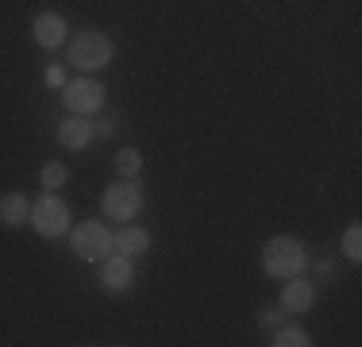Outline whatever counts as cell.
<instances>
[{
  "label": "cell",
  "mask_w": 362,
  "mask_h": 347,
  "mask_svg": "<svg viewBox=\"0 0 362 347\" xmlns=\"http://www.w3.org/2000/svg\"><path fill=\"white\" fill-rule=\"evenodd\" d=\"M308 266V251L293 236H270L262 247V271L270 278H293Z\"/></svg>",
  "instance_id": "obj_1"
},
{
  "label": "cell",
  "mask_w": 362,
  "mask_h": 347,
  "mask_svg": "<svg viewBox=\"0 0 362 347\" xmlns=\"http://www.w3.org/2000/svg\"><path fill=\"white\" fill-rule=\"evenodd\" d=\"M66 58L85 69V74H93V69H105L112 62V39L105 31H81L70 39V50H66Z\"/></svg>",
  "instance_id": "obj_2"
},
{
  "label": "cell",
  "mask_w": 362,
  "mask_h": 347,
  "mask_svg": "<svg viewBox=\"0 0 362 347\" xmlns=\"http://www.w3.org/2000/svg\"><path fill=\"white\" fill-rule=\"evenodd\" d=\"M70 247H74L77 258H85V263H105L112 251H116V239H112V232L105 224L85 220L70 232Z\"/></svg>",
  "instance_id": "obj_3"
},
{
  "label": "cell",
  "mask_w": 362,
  "mask_h": 347,
  "mask_svg": "<svg viewBox=\"0 0 362 347\" xmlns=\"http://www.w3.org/2000/svg\"><path fill=\"white\" fill-rule=\"evenodd\" d=\"M31 228L39 232L42 239H62L70 232V208H66L62 197L47 193L31 205Z\"/></svg>",
  "instance_id": "obj_4"
},
{
  "label": "cell",
  "mask_w": 362,
  "mask_h": 347,
  "mask_svg": "<svg viewBox=\"0 0 362 347\" xmlns=\"http://www.w3.org/2000/svg\"><path fill=\"white\" fill-rule=\"evenodd\" d=\"M100 205H105V216H112V220H119V224H127V220H132V216L143 208V189L135 186V178H119V181H112V186L105 189Z\"/></svg>",
  "instance_id": "obj_5"
},
{
  "label": "cell",
  "mask_w": 362,
  "mask_h": 347,
  "mask_svg": "<svg viewBox=\"0 0 362 347\" xmlns=\"http://www.w3.org/2000/svg\"><path fill=\"white\" fill-rule=\"evenodd\" d=\"M62 101L74 116H93V112L105 108V85L93 81V77H77V81H66L62 85Z\"/></svg>",
  "instance_id": "obj_6"
},
{
  "label": "cell",
  "mask_w": 362,
  "mask_h": 347,
  "mask_svg": "<svg viewBox=\"0 0 362 347\" xmlns=\"http://www.w3.org/2000/svg\"><path fill=\"white\" fill-rule=\"evenodd\" d=\"M135 282V263L132 255H119V251H112V255L100 263V285H105L108 293H127Z\"/></svg>",
  "instance_id": "obj_7"
},
{
  "label": "cell",
  "mask_w": 362,
  "mask_h": 347,
  "mask_svg": "<svg viewBox=\"0 0 362 347\" xmlns=\"http://www.w3.org/2000/svg\"><path fill=\"white\" fill-rule=\"evenodd\" d=\"M66 31H70V23H66L62 12H39L35 23H31V35L42 50H58L66 42Z\"/></svg>",
  "instance_id": "obj_8"
},
{
  "label": "cell",
  "mask_w": 362,
  "mask_h": 347,
  "mask_svg": "<svg viewBox=\"0 0 362 347\" xmlns=\"http://www.w3.org/2000/svg\"><path fill=\"white\" fill-rule=\"evenodd\" d=\"M313 305H316V285L300 274L286 278V285H281V309L286 312H308Z\"/></svg>",
  "instance_id": "obj_9"
},
{
  "label": "cell",
  "mask_w": 362,
  "mask_h": 347,
  "mask_svg": "<svg viewBox=\"0 0 362 347\" xmlns=\"http://www.w3.org/2000/svg\"><path fill=\"white\" fill-rule=\"evenodd\" d=\"M93 143V124L85 116H66L62 124H58V147H66V151H85V147Z\"/></svg>",
  "instance_id": "obj_10"
},
{
  "label": "cell",
  "mask_w": 362,
  "mask_h": 347,
  "mask_svg": "<svg viewBox=\"0 0 362 347\" xmlns=\"http://www.w3.org/2000/svg\"><path fill=\"white\" fill-rule=\"evenodd\" d=\"M31 220V201L23 193H0V224L4 228H20Z\"/></svg>",
  "instance_id": "obj_11"
},
{
  "label": "cell",
  "mask_w": 362,
  "mask_h": 347,
  "mask_svg": "<svg viewBox=\"0 0 362 347\" xmlns=\"http://www.w3.org/2000/svg\"><path fill=\"white\" fill-rule=\"evenodd\" d=\"M112 239H116V251H119V255H132V258L143 255V251L151 247V236H146V228H135V224H124V228H119Z\"/></svg>",
  "instance_id": "obj_12"
},
{
  "label": "cell",
  "mask_w": 362,
  "mask_h": 347,
  "mask_svg": "<svg viewBox=\"0 0 362 347\" xmlns=\"http://www.w3.org/2000/svg\"><path fill=\"white\" fill-rule=\"evenodd\" d=\"M274 347H313V336L305 332V328H274Z\"/></svg>",
  "instance_id": "obj_13"
},
{
  "label": "cell",
  "mask_w": 362,
  "mask_h": 347,
  "mask_svg": "<svg viewBox=\"0 0 362 347\" xmlns=\"http://www.w3.org/2000/svg\"><path fill=\"white\" fill-rule=\"evenodd\" d=\"M116 174L119 178H139L143 174V154L135 151V147H124V151L116 154Z\"/></svg>",
  "instance_id": "obj_14"
},
{
  "label": "cell",
  "mask_w": 362,
  "mask_h": 347,
  "mask_svg": "<svg viewBox=\"0 0 362 347\" xmlns=\"http://www.w3.org/2000/svg\"><path fill=\"white\" fill-rule=\"evenodd\" d=\"M66 178H70V170H66V162H47L39 174V181H42V189L47 193H58V189L66 186Z\"/></svg>",
  "instance_id": "obj_15"
},
{
  "label": "cell",
  "mask_w": 362,
  "mask_h": 347,
  "mask_svg": "<svg viewBox=\"0 0 362 347\" xmlns=\"http://www.w3.org/2000/svg\"><path fill=\"white\" fill-rule=\"evenodd\" d=\"M339 243H343V255H347L351 263H358L362 258V224H347Z\"/></svg>",
  "instance_id": "obj_16"
},
{
  "label": "cell",
  "mask_w": 362,
  "mask_h": 347,
  "mask_svg": "<svg viewBox=\"0 0 362 347\" xmlns=\"http://www.w3.org/2000/svg\"><path fill=\"white\" fill-rule=\"evenodd\" d=\"M278 320H281V309L278 305H270V309L258 312V324H262V328H278Z\"/></svg>",
  "instance_id": "obj_17"
},
{
  "label": "cell",
  "mask_w": 362,
  "mask_h": 347,
  "mask_svg": "<svg viewBox=\"0 0 362 347\" xmlns=\"http://www.w3.org/2000/svg\"><path fill=\"white\" fill-rule=\"evenodd\" d=\"M47 85H66V74H62V66H50V69H47Z\"/></svg>",
  "instance_id": "obj_18"
},
{
  "label": "cell",
  "mask_w": 362,
  "mask_h": 347,
  "mask_svg": "<svg viewBox=\"0 0 362 347\" xmlns=\"http://www.w3.org/2000/svg\"><path fill=\"white\" fill-rule=\"evenodd\" d=\"M93 135H97V139H108V135H112V124H108V120H97V124H93Z\"/></svg>",
  "instance_id": "obj_19"
}]
</instances>
